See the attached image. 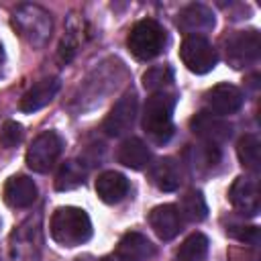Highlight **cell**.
<instances>
[{
    "label": "cell",
    "mask_w": 261,
    "mask_h": 261,
    "mask_svg": "<svg viewBox=\"0 0 261 261\" xmlns=\"http://www.w3.org/2000/svg\"><path fill=\"white\" fill-rule=\"evenodd\" d=\"M208 255V237L202 232H192L177 249L175 261H204Z\"/></svg>",
    "instance_id": "603a6c76"
},
{
    "label": "cell",
    "mask_w": 261,
    "mask_h": 261,
    "mask_svg": "<svg viewBox=\"0 0 261 261\" xmlns=\"http://www.w3.org/2000/svg\"><path fill=\"white\" fill-rule=\"evenodd\" d=\"M190 126L194 130V135L202 137L206 143L210 145H218L230 139L232 135V124H228L222 116H216L212 112H198L192 120Z\"/></svg>",
    "instance_id": "8fae6325"
},
{
    "label": "cell",
    "mask_w": 261,
    "mask_h": 261,
    "mask_svg": "<svg viewBox=\"0 0 261 261\" xmlns=\"http://www.w3.org/2000/svg\"><path fill=\"white\" fill-rule=\"evenodd\" d=\"M179 29L186 31L188 35H202L214 29V12L200 2H194L190 6H186L179 12Z\"/></svg>",
    "instance_id": "9a60e30c"
},
{
    "label": "cell",
    "mask_w": 261,
    "mask_h": 261,
    "mask_svg": "<svg viewBox=\"0 0 261 261\" xmlns=\"http://www.w3.org/2000/svg\"><path fill=\"white\" fill-rule=\"evenodd\" d=\"M137 108H139L137 96L133 92H126L124 96L118 98V102L106 114V118L102 122V130L108 137H120V135H124L133 126V122L137 118Z\"/></svg>",
    "instance_id": "9c48e42d"
},
{
    "label": "cell",
    "mask_w": 261,
    "mask_h": 261,
    "mask_svg": "<svg viewBox=\"0 0 261 261\" xmlns=\"http://www.w3.org/2000/svg\"><path fill=\"white\" fill-rule=\"evenodd\" d=\"M179 57L181 63L192 71V73H208L216 67L218 63V53L212 47V43L202 37V35H188L181 41L179 47Z\"/></svg>",
    "instance_id": "5b68a950"
},
{
    "label": "cell",
    "mask_w": 261,
    "mask_h": 261,
    "mask_svg": "<svg viewBox=\"0 0 261 261\" xmlns=\"http://www.w3.org/2000/svg\"><path fill=\"white\" fill-rule=\"evenodd\" d=\"M237 155H239V161L247 169L259 171V167H261V141H259V137L253 133L243 135L237 143Z\"/></svg>",
    "instance_id": "7402d4cb"
},
{
    "label": "cell",
    "mask_w": 261,
    "mask_h": 261,
    "mask_svg": "<svg viewBox=\"0 0 261 261\" xmlns=\"http://www.w3.org/2000/svg\"><path fill=\"white\" fill-rule=\"evenodd\" d=\"M228 200L243 216H257L259 212V188L253 177H237L228 190Z\"/></svg>",
    "instance_id": "7c38bea8"
},
{
    "label": "cell",
    "mask_w": 261,
    "mask_h": 261,
    "mask_svg": "<svg viewBox=\"0 0 261 261\" xmlns=\"http://www.w3.org/2000/svg\"><path fill=\"white\" fill-rule=\"evenodd\" d=\"M4 59V49H2V43H0V61Z\"/></svg>",
    "instance_id": "83f0119b"
},
{
    "label": "cell",
    "mask_w": 261,
    "mask_h": 261,
    "mask_svg": "<svg viewBox=\"0 0 261 261\" xmlns=\"http://www.w3.org/2000/svg\"><path fill=\"white\" fill-rule=\"evenodd\" d=\"M243 92L232 84H216L210 88L204 96V102L208 110L216 116H228L234 114L243 106Z\"/></svg>",
    "instance_id": "30bf717a"
},
{
    "label": "cell",
    "mask_w": 261,
    "mask_h": 261,
    "mask_svg": "<svg viewBox=\"0 0 261 261\" xmlns=\"http://www.w3.org/2000/svg\"><path fill=\"white\" fill-rule=\"evenodd\" d=\"M118 161L130 169H145L151 161V151L141 139L130 137L118 147Z\"/></svg>",
    "instance_id": "ffe728a7"
},
{
    "label": "cell",
    "mask_w": 261,
    "mask_h": 261,
    "mask_svg": "<svg viewBox=\"0 0 261 261\" xmlns=\"http://www.w3.org/2000/svg\"><path fill=\"white\" fill-rule=\"evenodd\" d=\"M155 255V247L151 241L141 232H126L112 255L102 261H147Z\"/></svg>",
    "instance_id": "4fadbf2b"
},
{
    "label": "cell",
    "mask_w": 261,
    "mask_h": 261,
    "mask_svg": "<svg viewBox=\"0 0 261 261\" xmlns=\"http://www.w3.org/2000/svg\"><path fill=\"white\" fill-rule=\"evenodd\" d=\"M14 31L33 47H41L49 41L53 31L51 14L39 4H20L12 12Z\"/></svg>",
    "instance_id": "3957f363"
},
{
    "label": "cell",
    "mask_w": 261,
    "mask_h": 261,
    "mask_svg": "<svg viewBox=\"0 0 261 261\" xmlns=\"http://www.w3.org/2000/svg\"><path fill=\"white\" fill-rule=\"evenodd\" d=\"M22 141V126L16 120H6L0 128V145L2 147H16Z\"/></svg>",
    "instance_id": "484cf974"
},
{
    "label": "cell",
    "mask_w": 261,
    "mask_h": 261,
    "mask_svg": "<svg viewBox=\"0 0 261 261\" xmlns=\"http://www.w3.org/2000/svg\"><path fill=\"white\" fill-rule=\"evenodd\" d=\"M96 194L106 204H116L128 194V179L118 171H104L96 179Z\"/></svg>",
    "instance_id": "d6986e66"
},
{
    "label": "cell",
    "mask_w": 261,
    "mask_h": 261,
    "mask_svg": "<svg viewBox=\"0 0 261 261\" xmlns=\"http://www.w3.org/2000/svg\"><path fill=\"white\" fill-rule=\"evenodd\" d=\"M163 45H165V31L153 18H143V20L135 22V27L130 29V33L126 37L128 51L141 61H147V59H153L155 55H159Z\"/></svg>",
    "instance_id": "277c9868"
},
{
    "label": "cell",
    "mask_w": 261,
    "mask_h": 261,
    "mask_svg": "<svg viewBox=\"0 0 261 261\" xmlns=\"http://www.w3.org/2000/svg\"><path fill=\"white\" fill-rule=\"evenodd\" d=\"M151 181L161 190V192H173L181 184V169L175 159L171 157H161L151 165Z\"/></svg>",
    "instance_id": "ac0fdd59"
},
{
    "label": "cell",
    "mask_w": 261,
    "mask_h": 261,
    "mask_svg": "<svg viewBox=\"0 0 261 261\" xmlns=\"http://www.w3.org/2000/svg\"><path fill=\"white\" fill-rule=\"evenodd\" d=\"M261 37L255 29L237 31L226 39V59L232 67H247L259 59Z\"/></svg>",
    "instance_id": "52a82bcc"
},
{
    "label": "cell",
    "mask_w": 261,
    "mask_h": 261,
    "mask_svg": "<svg viewBox=\"0 0 261 261\" xmlns=\"http://www.w3.org/2000/svg\"><path fill=\"white\" fill-rule=\"evenodd\" d=\"M51 239L63 247H77L92 237V220L77 206H59L49 222Z\"/></svg>",
    "instance_id": "6da1fadb"
},
{
    "label": "cell",
    "mask_w": 261,
    "mask_h": 261,
    "mask_svg": "<svg viewBox=\"0 0 261 261\" xmlns=\"http://www.w3.org/2000/svg\"><path fill=\"white\" fill-rule=\"evenodd\" d=\"M37 200V186L29 175H12L4 184V202L12 208H29Z\"/></svg>",
    "instance_id": "e0dca14e"
},
{
    "label": "cell",
    "mask_w": 261,
    "mask_h": 261,
    "mask_svg": "<svg viewBox=\"0 0 261 261\" xmlns=\"http://www.w3.org/2000/svg\"><path fill=\"white\" fill-rule=\"evenodd\" d=\"M149 224L161 241H171L181 230V214L175 204H161L149 212Z\"/></svg>",
    "instance_id": "5bb4252c"
},
{
    "label": "cell",
    "mask_w": 261,
    "mask_h": 261,
    "mask_svg": "<svg viewBox=\"0 0 261 261\" xmlns=\"http://www.w3.org/2000/svg\"><path fill=\"white\" fill-rule=\"evenodd\" d=\"M177 210H179L181 218H186L190 222H200V220H204L208 216V204H206L202 192H198V190L188 192L181 198V204H179Z\"/></svg>",
    "instance_id": "cb8c5ba5"
},
{
    "label": "cell",
    "mask_w": 261,
    "mask_h": 261,
    "mask_svg": "<svg viewBox=\"0 0 261 261\" xmlns=\"http://www.w3.org/2000/svg\"><path fill=\"white\" fill-rule=\"evenodd\" d=\"M63 149V141L57 133L45 130L31 143L27 151V165L37 173H47L59 159Z\"/></svg>",
    "instance_id": "8992f818"
},
{
    "label": "cell",
    "mask_w": 261,
    "mask_h": 261,
    "mask_svg": "<svg viewBox=\"0 0 261 261\" xmlns=\"http://www.w3.org/2000/svg\"><path fill=\"white\" fill-rule=\"evenodd\" d=\"M59 86H61V82L57 77H45V80L37 82L20 98V104H18L20 110L22 112H37V110L45 108L55 98V94L59 92Z\"/></svg>",
    "instance_id": "2e32d148"
},
{
    "label": "cell",
    "mask_w": 261,
    "mask_h": 261,
    "mask_svg": "<svg viewBox=\"0 0 261 261\" xmlns=\"http://www.w3.org/2000/svg\"><path fill=\"white\" fill-rule=\"evenodd\" d=\"M41 243V228L39 222L33 218L22 222L8 239V259L10 261H35Z\"/></svg>",
    "instance_id": "ba28073f"
},
{
    "label": "cell",
    "mask_w": 261,
    "mask_h": 261,
    "mask_svg": "<svg viewBox=\"0 0 261 261\" xmlns=\"http://www.w3.org/2000/svg\"><path fill=\"white\" fill-rule=\"evenodd\" d=\"M175 108V96L169 92H153L143 108V128L155 143H165L173 135L171 114Z\"/></svg>",
    "instance_id": "7a4b0ae2"
},
{
    "label": "cell",
    "mask_w": 261,
    "mask_h": 261,
    "mask_svg": "<svg viewBox=\"0 0 261 261\" xmlns=\"http://www.w3.org/2000/svg\"><path fill=\"white\" fill-rule=\"evenodd\" d=\"M86 173H88V169L84 167L82 161L69 159V161H65V163L59 167V171H57V175H55V188H57L59 192L73 190V188H77V186H82V184L86 181Z\"/></svg>",
    "instance_id": "44dd1931"
},
{
    "label": "cell",
    "mask_w": 261,
    "mask_h": 261,
    "mask_svg": "<svg viewBox=\"0 0 261 261\" xmlns=\"http://www.w3.org/2000/svg\"><path fill=\"white\" fill-rule=\"evenodd\" d=\"M226 232L230 234V237H234L237 241H241V243H249V245H257V241H259V230H257V226H228L226 228Z\"/></svg>",
    "instance_id": "4316f807"
},
{
    "label": "cell",
    "mask_w": 261,
    "mask_h": 261,
    "mask_svg": "<svg viewBox=\"0 0 261 261\" xmlns=\"http://www.w3.org/2000/svg\"><path fill=\"white\" fill-rule=\"evenodd\" d=\"M171 80H173V69L169 65H153L143 73V86L151 94L163 92V88L169 86Z\"/></svg>",
    "instance_id": "d4e9b609"
}]
</instances>
